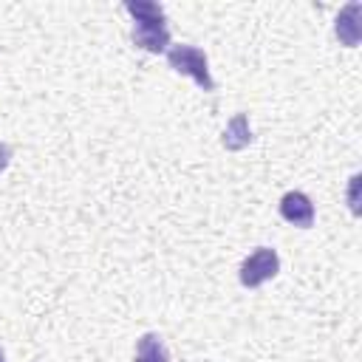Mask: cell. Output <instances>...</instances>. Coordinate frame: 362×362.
Instances as JSON below:
<instances>
[{
    "mask_svg": "<svg viewBox=\"0 0 362 362\" xmlns=\"http://www.w3.org/2000/svg\"><path fill=\"white\" fill-rule=\"evenodd\" d=\"M124 8L133 14V42L141 51L150 54H164L170 48V31H167V14L158 3L150 0H130L124 3Z\"/></svg>",
    "mask_w": 362,
    "mask_h": 362,
    "instance_id": "6da1fadb",
    "label": "cell"
},
{
    "mask_svg": "<svg viewBox=\"0 0 362 362\" xmlns=\"http://www.w3.org/2000/svg\"><path fill=\"white\" fill-rule=\"evenodd\" d=\"M167 62L175 74L195 79L201 90H215V79L209 74V59L201 48H195V45H170L167 48Z\"/></svg>",
    "mask_w": 362,
    "mask_h": 362,
    "instance_id": "7a4b0ae2",
    "label": "cell"
},
{
    "mask_svg": "<svg viewBox=\"0 0 362 362\" xmlns=\"http://www.w3.org/2000/svg\"><path fill=\"white\" fill-rule=\"evenodd\" d=\"M277 272H280V257H277V252L269 249V246H260V249H255V252L243 260V266H240V283H243L246 288H257V286H263L266 280H272Z\"/></svg>",
    "mask_w": 362,
    "mask_h": 362,
    "instance_id": "3957f363",
    "label": "cell"
},
{
    "mask_svg": "<svg viewBox=\"0 0 362 362\" xmlns=\"http://www.w3.org/2000/svg\"><path fill=\"white\" fill-rule=\"evenodd\" d=\"M334 34L345 48H356L362 40V3H345L337 14L334 23Z\"/></svg>",
    "mask_w": 362,
    "mask_h": 362,
    "instance_id": "277c9868",
    "label": "cell"
},
{
    "mask_svg": "<svg viewBox=\"0 0 362 362\" xmlns=\"http://www.w3.org/2000/svg\"><path fill=\"white\" fill-rule=\"evenodd\" d=\"M280 215H283L288 223L300 226V229L314 226V204H311V198H308L305 192H300V189H291V192H286V195L280 198Z\"/></svg>",
    "mask_w": 362,
    "mask_h": 362,
    "instance_id": "5b68a950",
    "label": "cell"
},
{
    "mask_svg": "<svg viewBox=\"0 0 362 362\" xmlns=\"http://www.w3.org/2000/svg\"><path fill=\"white\" fill-rule=\"evenodd\" d=\"M252 141H255V133H252V127H249V119H246V113H235V116H232V122L226 124L223 136H221V144H223L226 150L238 153V150L249 147Z\"/></svg>",
    "mask_w": 362,
    "mask_h": 362,
    "instance_id": "8992f818",
    "label": "cell"
},
{
    "mask_svg": "<svg viewBox=\"0 0 362 362\" xmlns=\"http://www.w3.org/2000/svg\"><path fill=\"white\" fill-rule=\"evenodd\" d=\"M133 362H170V351L158 334H141L136 342V359Z\"/></svg>",
    "mask_w": 362,
    "mask_h": 362,
    "instance_id": "52a82bcc",
    "label": "cell"
},
{
    "mask_svg": "<svg viewBox=\"0 0 362 362\" xmlns=\"http://www.w3.org/2000/svg\"><path fill=\"white\" fill-rule=\"evenodd\" d=\"M359 184H362V175H351V187H348V204H351V212L359 215Z\"/></svg>",
    "mask_w": 362,
    "mask_h": 362,
    "instance_id": "ba28073f",
    "label": "cell"
},
{
    "mask_svg": "<svg viewBox=\"0 0 362 362\" xmlns=\"http://www.w3.org/2000/svg\"><path fill=\"white\" fill-rule=\"evenodd\" d=\"M8 156H11V147H8V144H0V170L6 167V161H8Z\"/></svg>",
    "mask_w": 362,
    "mask_h": 362,
    "instance_id": "9c48e42d",
    "label": "cell"
},
{
    "mask_svg": "<svg viewBox=\"0 0 362 362\" xmlns=\"http://www.w3.org/2000/svg\"><path fill=\"white\" fill-rule=\"evenodd\" d=\"M0 362H6V354H3V351H0Z\"/></svg>",
    "mask_w": 362,
    "mask_h": 362,
    "instance_id": "30bf717a",
    "label": "cell"
}]
</instances>
